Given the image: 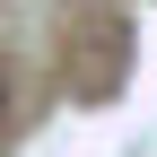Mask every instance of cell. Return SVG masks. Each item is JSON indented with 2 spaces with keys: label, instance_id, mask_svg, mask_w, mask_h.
Wrapping results in <instances>:
<instances>
[{
  "label": "cell",
  "instance_id": "6da1fadb",
  "mask_svg": "<svg viewBox=\"0 0 157 157\" xmlns=\"http://www.w3.org/2000/svg\"><path fill=\"white\" fill-rule=\"evenodd\" d=\"M0 113H9V87H0Z\"/></svg>",
  "mask_w": 157,
  "mask_h": 157
}]
</instances>
